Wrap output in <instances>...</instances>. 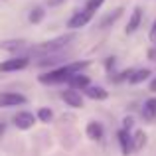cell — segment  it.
<instances>
[{
	"mask_svg": "<svg viewBox=\"0 0 156 156\" xmlns=\"http://www.w3.org/2000/svg\"><path fill=\"white\" fill-rule=\"evenodd\" d=\"M34 122H36V117L32 113H28V111H20V113L14 117V125L18 126L20 130L32 129V126H34Z\"/></svg>",
	"mask_w": 156,
	"mask_h": 156,
	"instance_id": "obj_7",
	"label": "cell"
},
{
	"mask_svg": "<svg viewBox=\"0 0 156 156\" xmlns=\"http://www.w3.org/2000/svg\"><path fill=\"white\" fill-rule=\"evenodd\" d=\"M133 125H134V119H133V117H125V121H122V129H125V130H129V133H130Z\"/></svg>",
	"mask_w": 156,
	"mask_h": 156,
	"instance_id": "obj_21",
	"label": "cell"
},
{
	"mask_svg": "<svg viewBox=\"0 0 156 156\" xmlns=\"http://www.w3.org/2000/svg\"><path fill=\"white\" fill-rule=\"evenodd\" d=\"M28 48L26 40H0V50L4 51H24Z\"/></svg>",
	"mask_w": 156,
	"mask_h": 156,
	"instance_id": "obj_9",
	"label": "cell"
},
{
	"mask_svg": "<svg viewBox=\"0 0 156 156\" xmlns=\"http://www.w3.org/2000/svg\"><path fill=\"white\" fill-rule=\"evenodd\" d=\"M75 40V34H63V36H57L53 40H48V42H42V44H34V46H28L26 50V55H36V57H46V55H53V53H59L63 51L69 44Z\"/></svg>",
	"mask_w": 156,
	"mask_h": 156,
	"instance_id": "obj_2",
	"label": "cell"
},
{
	"mask_svg": "<svg viewBox=\"0 0 156 156\" xmlns=\"http://www.w3.org/2000/svg\"><path fill=\"white\" fill-rule=\"evenodd\" d=\"M148 77H150V69H133V73H130V77H129V83L138 85V83H142V81H146Z\"/></svg>",
	"mask_w": 156,
	"mask_h": 156,
	"instance_id": "obj_15",
	"label": "cell"
},
{
	"mask_svg": "<svg viewBox=\"0 0 156 156\" xmlns=\"http://www.w3.org/2000/svg\"><path fill=\"white\" fill-rule=\"evenodd\" d=\"M30 65V57L28 55H16L10 59L0 61V73H12V71H22Z\"/></svg>",
	"mask_w": 156,
	"mask_h": 156,
	"instance_id": "obj_3",
	"label": "cell"
},
{
	"mask_svg": "<svg viewBox=\"0 0 156 156\" xmlns=\"http://www.w3.org/2000/svg\"><path fill=\"white\" fill-rule=\"evenodd\" d=\"M146 144V133L144 130H136V133L133 134V150H142Z\"/></svg>",
	"mask_w": 156,
	"mask_h": 156,
	"instance_id": "obj_17",
	"label": "cell"
},
{
	"mask_svg": "<svg viewBox=\"0 0 156 156\" xmlns=\"http://www.w3.org/2000/svg\"><path fill=\"white\" fill-rule=\"evenodd\" d=\"M148 57H150V59H154V61H156V50H148Z\"/></svg>",
	"mask_w": 156,
	"mask_h": 156,
	"instance_id": "obj_25",
	"label": "cell"
},
{
	"mask_svg": "<svg viewBox=\"0 0 156 156\" xmlns=\"http://www.w3.org/2000/svg\"><path fill=\"white\" fill-rule=\"evenodd\" d=\"M140 22H142V10H140V8H134L133 14H130L129 24H126V28H125V32H126L129 36L134 34V32L138 30V26H140Z\"/></svg>",
	"mask_w": 156,
	"mask_h": 156,
	"instance_id": "obj_10",
	"label": "cell"
},
{
	"mask_svg": "<svg viewBox=\"0 0 156 156\" xmlns=\"http://www.w3.org/2000/svg\"><path fill=\"white\" fill-rule=\"evenodd\" d=\"M103 2H105V0H87V4H85V10L91 12V14H95V12L99 10L101 6H103Z\"/></svg>",
	"mask_w": 156,
	"mask_h": 156,
	"instance_id": "obj_20",
	"label": "cell"
},
{
	"mask_svg": "<svg viewBox=\"0 0 156 156\" xmlns=\"http://www.w3.org/2000/svg\"><path fill=\"white\" fill-rule=\"evenodd\" d=\"M38 119L42 122H50L51 119H53V113H51V109H48V107H42V109L38 111Z\"/></svg>",
	"mask_w": 156,
	"mask_h": 156,
	"instance_id": "obj_19",
	"label": "cell"
},
{
	"mask_svg": "<svg viewBox=\"0 0 156 156\" xmlns=\"http://www.w3.org/2000/svg\"><path fill=\"white\" fill-rule=\"evenodd\" d=\"M150 91H152V93H156V77H154L152 81H150Z\"/></svg>",
	"mask_w": 156,
	"mask_h": 156,
	"instance_id": "obj_24",
	"label": "cell"
},
{
	"mask_svg": "<svg viewBox=\"0 0 156 156\" xmlns=\"http://www.w3.org/2000/svg\"><path fill=\"white\" fill-rule=\"evenodd\" d=\"M85 133H87V136L91 138V140H101L103 138V125L101 122H97V121H91L87 125V129H85Z\"/></svg>",
	"mask_w": 156,
	"mask_h": 156,
	"instance_id": "obj_13",
	"label": "cell"
},
{
	"mask_svg": "<svg viewBox=\"0 0 156 156\" xmlns=\"http://www.w3.org/2000/svg\"><path fill=\"white\" fill-rule=\"evenodd\" d=\"M61 99H63L69 107H73V109H81V107H83V97H81V93L75 91V89L63 91L61 93Z\"/></svg>",
	"mask_w": 156,
	"mask_h": 156,
	"instance_id": "obj_8",
	"label": "cell"
},
{
	"mask_svg": "<svg viewBox=\"0 0 156 156\" xmlns=\"http://www.w3.org/2000/svg\"><path fill=\"white\" fill-rule=\"evenodd\" d=\"M83 91H85V95H87L89 99H93V101H105L107 97H109V93H107L103 87H99V85H89V87L83 89Z\"/></svg>",
	"mask_w": 156,
	"mask_h": 156,
	"instance_id": "obj_12",
	"label": "cell"
},
{
	"mask_svg": "<svg viewBox=\"0 0 156 156\" xmlns=\"http://www.w3.org/2000/svg\"><path fill=\"white\" fill-rule=\"evenodd\" d=\"M93 16H95V14H91V12H87V10L83 8V10L75 12V14H73L71 18L67 20V28H69V30H79V28L87 26V24L91 22Z\"/></svg>",
	"mask_w": 156,
	"mask_h": 156,
	"instance_id": "obj_4",
	"label": "cell"
},
{
	"mask_svg": "<svg viewBox=\"0 0 156 156\" xmlns=\"http://www.w3.org/2000/svg\"><path fill=\"white\" fill-rule=\"evenodd\" d=\"M121 14H122V8H115L111 14H107L103 20H101V24H99V28H107V26H111V24H115L119 18H121Z\"/></svg>",
	"mask_w": 156,
	"mask_h": 156,
	"instance_id": "obj_16",
	"label": "cell"
},
{
	"mask_svg": "<svg viewBox=\"0 0 156 156\" xmlns=\"http://www.w3.org/2000/svg\"><path fill=\"white\" fill-rule=\"evenodd\" d=\"M48 4L50 6H61V4H65V0H48Z\"/></svg>",
	"mask_w": 156,
	"mask_h": 156,
	"instance_id": "obj_23",
	"label": "cell"
},
{
	"mask_svg": "<svg viewBox=\"0 0 156 156\" xmlns=\"http://www.w3.org/2000/svg\"><path fill=\"white\" fill-rule=\"evenodd\" d=\"M26 97L20 93H12V91H4L0 93V109H10V107H18L26 103Z\"/></svg>",
	"mask_w": 156,
	"mask_h": 156,
	"instance_id": "obj_5",
	"label": "cell"
},
{
	"mask_svg": "<svg viewBox=\"0 0 156 156\" xmlns=\"http://www.w3.org/2000/svg\"><path fill=\"white\" fill-rule=\"evenodd\" d=\"M44 16H46V10H44L42 6H36V8H32V12H30V16H28V20H30L32 24H40L44 20Z\"/></svg>",
	"mask_w": 156,
	"mask_h": 156,
	"instance_id": "obj_18",
	"label": "cell"
},
{
	"mask_svg": "<svg viewBox=\"0 0 156 156\" xmlns=\"http://www.w3.org/2000/svg\"><path fill=\"white\" fill-rule=\"evenodd\" d=\"M67 83H69V87L75 89V91H79V89L83 91V89H87L89 85H91V81H89V77L83 75V73H75V75H73Z\"/></svg>",
	"mask_w": 156,
	"mask_h": 156,
	"instance_id": "obj_11",
	"label": "cell"
},
{
	"mask_svg": "<svg viewBox=\"0 0 156 156\" xmlns=\"http://www.w3.org/2000/svg\"><path fill=\"white\" fill-rule=\"evenodd\" d=\"M91 61H73V63H67V65H61L57 69H51V71L44 73V75L38 77L40 83L44 85H57V83H67L75 73H81L85 67H89Z\"/></svg>",
	"mask_w": 156,
	"mask_h": 156,
	"instance_id": "obj_1",
	"label": "cell"
},
{
	"mask_svg": "<svg viewBox=\"0 0 156 156\" xmlns=\"http://www.w3.org/2000/svg\"><path fill=\"white\" fill-rule=\"evenodd\" d=\"M117 138H119V146H121L122 156H130L133 154V134H130L129 130L121 129L117 133Z\"/></svg>",
	"mask_w": 156,
	"mask_h": 156,
	"instance_id": "obj_6",
	"label": "cell"
},
{
	"mask_svg": "<svg viewBox=\"0 0 156 156\" xmlns=\"http://www.w3.org/2000/svg\"><path fill=\"white\" fill-rule=\"evenodd\" d=\"M150 40H152V42H156V20H154L152 28H150Z\"/></svg>",
	"mask_w": 156,
	"mask_h": 156,
	"instance_id": "obj_22",
	"label": "cell"
},
{
	"mask_svg": "<svg viewBox=\"0 0 156 156\" xmlns=\"http://www.w3.org/2000/svg\"><path fill=\"white\" fill-rule=\"evenodd\" d=\"M142 117L146 121H154L156 119V97H150L144 103V107H142Z\"/></svg>",
	"mask_w": 156,
	"mask_h": 156,
	"instance_id": "obj_14",
	"label": "cell"
}]
</instances>
